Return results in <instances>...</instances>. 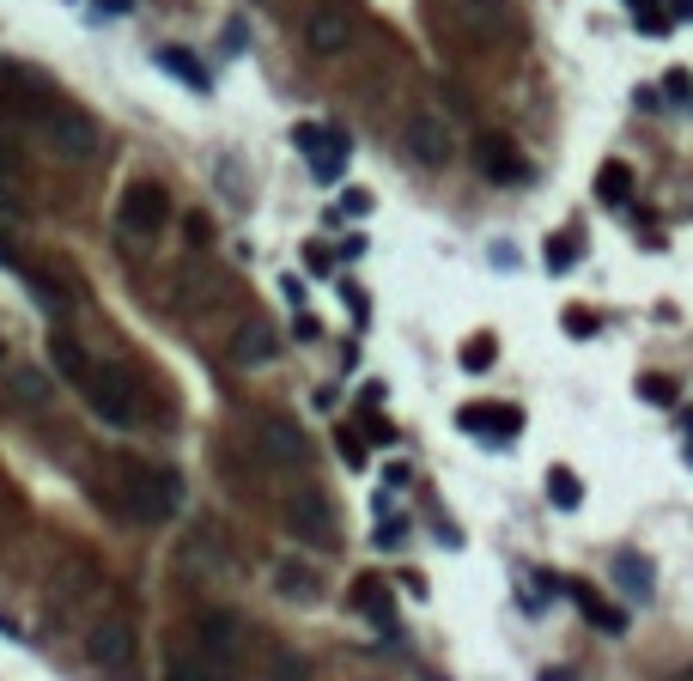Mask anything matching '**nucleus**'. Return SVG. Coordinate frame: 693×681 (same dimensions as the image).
Wrapping results in <instances>:
<instances>
[{"mask_svg":"<svg viewBox=\"0 0 693 681\" xmlns=\"http://www.w3.org/2000/svg\"><path fill=\"white\" fill-rule=\"evenodd\" d=\"M0 122L19 128L25 140H37L61 165H98L104 159L98 116L80 110L73 98H61L55 86H43L31 67H0Z\"/></svg>","mask_w":693,"mask_h":681,"instance_id":"obj_1","label":"nucleus"},{"mask_svg":"<svg viewBox=\"0 0 693 681\" xmlns=\"http://www.w3.org/2000/svg\"><path fill=\"white\" fill-rule=\"evenodd\" d=\"M110 505L128 523H171L183 511V475L165 469V463L116 457V469H110Z\"/></svg>","mask_w":693,"mask_h":681,"instance_id":"obj_2","label":"nucleus"},{"mask_svg":"<svg viewBox=\"0 0 693 681\" xmlns=\"http://www.w3.org/2000/svg\"><path fill=\"white\" fill-rule=\"evenodd\" d=\"M86 408L110 426V432H134L140 426V384L128 371H104V365H92V377H86Z\"/></svg>","mask_w":693,"mask_h":681,"instance_id":"obj_3","label":"nucleus"},{"mask_svg":"<svg viewBox=\"0 0 693 681\" xmlns=\"http://www.w3.org/2000/svg\"><path fill=\"white\" fill-rule=\"evenodd\" d=\"M171 189L165 183H128L116 195V232L122 238H159L165 225H171Z\"/></svg>","mask_w":693,"mask_h":681,"instance_id":"obj_4","label":"nucleus"},{"mask_svg":"<svg viewBox=\"0 0 693 681\" xmlns=\"http://www.w3.org/2000/svg\"><path fill=\"white\" fill-rule=\"evenodd\" d=\"M86 657H92L110 681H128L134 663H140V633H134V621H128V615H104V621L86 633Z\"/></svg>","mask_w":693,"mask_h":681,"instance_id":"obj_5","label":"nucleus"},{"mask_svg":"<svg viewBox=\"0 0 693 681\" xmlns=\"http://www.w3.org/2000/svg\"><path fill=\"white\" fill-rule=\"evenodd\" d=\"M286 529H292L304 548H323V554L341 542V523H335V505H329L323 487H298V493L286 499Z\"/></svg>","mask_w":693,"mask_h":681,"instance_id":"obj_6","label":"nucleus"},{"mask_svg":"<svg viewBox=\"0 0 693 681\" xmlns=\"http://www.w3.org/2000/svg\"><path fill=\"white\" fill-rule=\"evenodd\" d=\"M402 146H408V159L426 165V171H444L456 159V134L438 110H408L402 116Z\"/></svg>","mask_w":693,"mask_h":681,"instance_id":"obj_7","label":"nucleus"},{"mask_svg":"<svg viewBox=\"0 0 693 681\" xmlns=\"http://www.w3.org/2000/svg\"><path fill=\"white\" fill-rule=\"evenodd\" d=\"M244 645H250L244 615H231V609H207V615H195V651H201V657H213V663H225V669H238Z\"/></svg>","mask_w":693,"mask_h":681,"instance_id":"obj_8","label":"nucleus"},{"mask_svg":"<svg viewBox=\"0 0 693 681\" xmlns=\"http://www.w3.org/2000/svg\"><path fill=\"white\" fill-rule=\"evenodd\" d=\"M250 444H256V457L268 469H304V463H311V438H304L292 420H256Z\"/></svg>","mask_w":693,"mask_h":681,"instance_id":"obj_9","label":"nucleus"},{"mask_svg":"<svg viewBox=\"0 0 693 681\" xmlns=\"http://www.w3.org/2000/svg\"><path fill=\"white\" fill-rule=\"evenodd\" d=\"M298 153L311 159V171H317V183H335L341 171H347V159H353V140L341 134V128H323V122H304L298 134Z\"/></svg>","mask_w":693,"mask_h":681,"instance_id":"obj_10","label":"nucleus"},{"mask_svg":"<svg viewBox=\"0 0 693 681\" xmlns=\"http://www.w3.org/2000/svg\"><path fill=\"white\" fill-rule=\"evenodd\" d=\"M304 43H311V55H341L353 43V7L347 0H317L311 19H304Z\"/></svg>","mask_w":693,"mask_h":681,"instance_id":"obj_11","label":"nucleus"},{"mask_svg":"<svg viewBox=\"0 0 693 681\" xmlns=\"http://www.w3.org/2000/svg\"><path fill=\"white\" fill-rule=\"evenodd\" d=\"M475 165L493 177V183H529L535 171H529V159L517 153V146L505 140V134H481L475 140Z\"/></svg>","mask_w":693,"mask_h":681,"instance_id":"obj_12","label":"nucleus"},{"mask_svg":"<svg viewBox=\"0 0 693 681\" xmlns=\"http://www.w3.org/2000/svg\"><path fill=\"white\" fill-rule=\"evenodd\" d=\"M456 426H462V432H475V438H499V444H511L517 426H523V408H487V402H469V408H456Z\"/></svg>","mask_w":693,"mask_h":681,"instance_id":"obj_13","label":"nucleus"},{"mask_svg":"<svg viewBox=\"0 0 693 681\" xmlns=\"http://www.w3.org/2000/svg\"><path fill=\"white\" fill-rule=\"evenodd\" d=\"M456 25L475 43H493L499 31H511V0H456Z\"/></svg>","mask_w":693,"mask_h":681,"instance_id":"obj_14","label":"nucleus"},{"mask_svg":"<svg viewBox=\"0 0 693 681\" xmlns=\"http://www.w3.org/2000/svg\"><path fill=\"white\" fill-rule=\"evenodd\" d=\"M353 609H359L371 627L396 633V590L383 584V578H353Z\"/></svg>","mask_w":693,"mask_h":681,"instance_id":"obj_15","label":"nucleus"},{"mask_svg":"<svg viewBox=\"0 0 693 681\" xmlns=\"http://www.w3.org/2000/svg\"><path fill=\"white\" fill-rule=\"evenodd\" d=\"M49 371H55V384H86V377H92V353L73 335H49Z\"/></svg>","mask_w":693,"mask_h":681,"instance_id":"obj_16","label":"nucleus"},{"mask_svg":"<svg viewBox=\"0 0 693 681\" xmlns=\"http://www.w3.org/2000/svg\"><path fill=\"white\" fill-rule=\"evenodd\" d=\"M274 596H286V602H317V596H323V572L304 566V560H280V566H274Z\"/></svg>","mask_w":693,"mask_h":681,"instance_id":"obj_17","label":"nucleus"},{"mask_svg":"<svg viewBox=\"0 0 693 681\" xmlns=\"http://www.w3.org/2000/svg\"><path fill=\"white\" fill-rule=\"evenodd\" d=\"M572 602H578V615H584L596 633H608V639H621V633H627V609H614V602L596 596L590 584H572Z\"/></svg>","mask_w":693,"mask_h":681,"instance_id":"obj_18","label":"nucleus"},{"mask_svg":"<svg viewBox=\"0 0 693 681\" xmlns=\"http://www.w3.org/2000/svg\"><path fill=\"white\" fill-rule=\"evenodd\" d=\"M274 353H280V335H274L268 323H244L238 335H231V365H244V371H250V365H268Z\"/></svg>","mask_w":693,"mask_h":681,"instance_id":"obj_19","label":"nucleus"},{"mask_svg":"<svg viewBox=\"0 0 693 681\" xmlns=\"http://www.w3.org/2000/svg\"><path fill=\"white\" fill-rule=\"evenodd\" d=\"M614 584H621V596H633V602H651L657 596V566L645 554H614Z\"/></svg>","mask_w":693,"mask_h":681,"instance_id":"obj_20","label":"nucleus"},{"mask_svg":"<svg viewBox=\"0 0 693 681\" xmlns=\"http://www.w3.org/2000/svg\"><path fill=\"white\" fill-rule=\"evenodd\" d=\"M152 67H159V73H171V80H183V86H189V92H201V98L213 92V73H207V67H201L189 49H159V55H152Z\"/></svg>","mask_w":693,"mask_h":681,"instance_id":"obj_21","label":"nucleus"},{"mask_svg":"<svg viewBox=\"0 0 693 681\" xmlns=\"http://www.w3.org/2000/svg\"><path fill=\"white\" fill-rule=\"evenodd\" d=\"M7 396L19 402V408H31V414H43L49 408V396H55V384L43 371H13V384H7Z\"/></svg>","mask_w":693,"mask_h":681,"instance_id":"obj_22","label":"nucleus"},{"mask_svg":"<svg viewBox=\"0 0 693 681\" xmlns=\"http://www.w3.org/2000/svg\"><path fill=\"white\" fill-rule=\"evenodd\" d=\"M171 681H231V669L213 663V657H201V651H177L171 657Z\"/></svg>","mask_w":693,"mask_h":681,"instance_id":"obj_23","label":"nucleus"},{"mask_svg":"<svg viewBox=\"0 0 693 681\" xmlns=\"http://www.w3.org/2000/svg\"><path fill=\"white\" fill-rule=\"evenodd\" d=\"M19 280H25V286H31V298H37V305H43V311H49V317H67V311H73V298H67V292H61V286H55V280H49V274H37V268H25V274H19Z\"/></svg>","mask_w":693,"mask_h":681,"instance_id":"obj_24","label":"nucleus"},{"mask_svg":"<svg viewBox=\"0 0 693 681\" xmlns=\"http://www.w3.org/2000/svg\"><path fill=\"white\" fill-rule=\"evenodd\" d=\"M548 499H554L560 511H578V505H584V481H578L572 469H548Z\"/></svg>","mask_w":693,"mask_h":681,"instance_id":"obj_25","label":"nucleus"},{"mask_svg":"<svg viewBox=\"0 0 693 681\" xmlns=\"http://www.w3.org/2000/svg\"><path fill=\"white\" fill-rule=\"evenodd\" d=\"M627 189H633V171H627L621 159H608V165L596 171V195H602V201H627Z\"/></svg>","mask_w":693,"mask_h":681,"instance_id":"obj_26","label":"nucleus"},{"mask_svg":"<svg viewBox=\"0 0 693 681\" xmlns=\"http://www.w3.org/2000/svg\"><path fill=\"white\" fill-rule=\"evenodd\" d=\"M456 359H462V371H487V365L499 359V341H493V335H475V341H462Z\"/></svg>","mask_w":693,"mask_h":681,"instance_id":"obj_27","label":"nucleus"},{"mask_svg":"<svg viewBox=\"0 0 693 681\" xmlns=\"http://www.w3.org/2000/svg\"><path fill=\"white\" fill-rule=\"evenodd\" d=\"M578 256H584V244H578L572 232H560V238H548V268H554V274H566V268H578Z\"/></svg>","mask_w":693,"mask_h":681,"instance_id":"obj_28","label":"nucleus"},{"mask_svg":"<svg viewBox=\"0 0 693 681\" xmlns=\"http://www.w3.org/2000/svg\"><path fill=\"white\" fill-rule=\"evenodd\" d=\"M639 396H645L651 408H669V402H675V377H663V371H651V377H639Z\"/></svg>","mask_w":693,"mask_h":681,"instance_id":"obj_29","label":"nucleus"},{"mask_svg":"<svg viewBox=\"0 0 693 681\" xmlns=\"http://www.w3.org/2000/svg\"><path fill=\"white\" fill-rule=\"evenodd\" d=\"M402 542H408V523L402 517H383L377 523V548H402Z\"/></svg>","mask_w":693,"mask_h":681,"instance_id":"obj_30","label":"nucleus"},{"mask_svg":"<svg viewBox=\"0 0 693 681\" xmlns=\"http://www.w3.org/2000/svg\"><path fill=\"white\" fill-rule=\"evenodd\" d=\"M335 450H341V457H347V463H353V469H359V463H365V438H353V432H347V426H341V438H335Z\"/></svg>","mask_w":693,"mask_h":681,"instance_id":"obj_31","label":"nucleus"},{"mask_svg":"<svg viewBox=\"0 0 693 681\" xmlns=\"http://www.w3.org/2000/svg\"><path fill=\"white\" fill-rule=\"evenodd\" d=\"M280 292H286V305H292V311H304V298H311V286H304L298 274H286V280H280Z\"/></svg>","mask_w":693,"mask_h":681,"instance_id":"obj_32","label":"nucleus"},{"mask_svg":"<svg viewBox=\"0 0 693 681\" xmlns=\"http://www.w3.org/2000/svg\"><path fill=\"white\" fill-rule=\"evenodd\" d=\"M244 43H250L244 19H231V25H225V55H244Z\"/></svg>","mask_w":693,"mask_h":681,"instance_id":"obj_33","label":"nucleus"},{"mask_svg":"<svg viewBox=\"0 0 693 681\" xmlns=\"http://www.w3.org/2000/svg\"><path fill=\"white\" fill-rule=\"evenodd\" d=\"M663 92H669L675 104H687V98H693V80H687V73H669V80H663Z\"/></svg>","mask_w":693,"mask_h":681,"instance_id":"obj_34","label":"nucleus"},{"mask_svg":"<svg viewBox=\"0 0 693 681\" xmlns=\"http://www.w3.org/2000/svg\"><path fill=\"white\" fill-rule=\"evenodd\" d=\"M183 232H189V244H207V238H213V225H207L201 213H189V219H183Z\"/></svg>","mask_w":693,"mask_h":681,"instance_id":"obj_35","label":"nucleus"},{"mask_svg":"<svg viewBox=\"0 0 693 681\" xmlns=\"http://www.w3.org/2000/svg\"><path fill=\"white\" fill-rule=\"evenodd\" d=\"M566 329H572V335H596V317H584V311H566Z\"/></svg>","mask_w":693,"mask_h":681,"instance_id":"obj_36","label":"nucleus"},{"mask_svg":"<svg viewBox=\"0 0 693 681\" xmlns=\"http://www.w3.org/2000/svg\"><path fill=\"white\" fill-rule=\"evenodd\" d=\"M365 432H371V444H396V426H390V420H371Z\"/></svg>","mask_w":693,"mask_h":681,"instance_id":"obj_37","label":"nucleus"},{"mask_svg":"<svg viewBox=\"0 0 693 681\" xmlns=\"http://www.w3.org/2000/svg\"><path fill=\"white\" fill-rule=\"evenodd\" d=\"M347 213H353V219H365V213H371V195H365V189H353V195H347Z\"/></svg>","mask_w":693,"mask_h":681,"instance_id":"obj_38","label":"nucleus"},{"mask_svg":"<svg viewBox=\"0 0 693 681\" xmlns=\"http://www.w3.org/2000/svg\"><path fill=\"white\" fill-rule=\"evenodd\" d=\"M134 0H98V13H128Z\"/></svg>","mask_w":693,"mask_h":681,"instance_id":"obj_39","label":"nucleus"},{"mask_svg":"<svg viewBox=\"0 0 693 681\" xmlns=\"http://www.w3.org/2000/svg\"><path fill=\"white\" fill-rule=\"evenodd\" d=\"M669 13H675V19H693V0H669Z\"/></svg>","mask_w":693,"mask_h":681,"instance_id":"obj_40","label":"nucleus"},{"mask_svg":"<svg viewBox=\"0 0 693 681\" xmlns=\"http://www.w3.org/2000/svg\"><path fill=\"white\" fill-rule=\"evenodd\" d=\"M542 681H572V675L566 669H542Z\"/></svg>","mask_w":693,"mask_h":681,"instance_id":"obj_41","label":"nucleus"},{"mask_svg":"<svg viewBox=\"0 0 693 681\" xmlns=\"http://www.w3.org/2000/svg\"><path fill=\"white\" fill-rule=\"evenodd\" d=\"M0 359H7V347H0Z\"/></svg>","mask_w":693,"mask_h":681,"instance_id":"obj_42","label":"nucleus"}]
</instances>
